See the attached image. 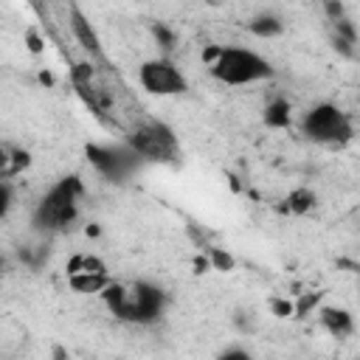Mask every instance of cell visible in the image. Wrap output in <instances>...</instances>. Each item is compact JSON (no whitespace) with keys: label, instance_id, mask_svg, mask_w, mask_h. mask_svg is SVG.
<instances>
[{"label":"cell","instance_id":"1","mask_svg":"<svg viewBox=\"0 0 360 360\" xmlns=\"http://www.w3.org/2000/svg\"><path fill=\"white\" fill-rule=\"evenodd\" d=\"M107 309L127 321V323H152L166 309V292L149 281H129V284H112L101 292Z\"/></svg>","mask_w":360,"mask_h":360},{"label":"cell","instance_id":"2","mask_svg":"<svg viewBox=\"0 0 360 360\" xmlns=\"http://www.w3.org/2000/svg\"><path fill=\"white\" fill-rule=\"evenodd\" d=\"M205 56L211 59V76L231 87L256 84L273 76L270 62L248 48H211Z\"/></svg>","mask_w":360,"mask_h":360},{"label":"cell","instance_id":"3","mask_svg":"<svg viewBox=\"0 0 360 360\" xmlns=\"http://www.w3.org/2000/svg\"><path fill=\"white\" fill-rule=\"evenodd\" d=\"M82 194H84V186H82L79 177H62L37 202L34 228H39V231H62V228H68L79 214Z\"/></svg>","mask_w":360,"mask_h":360},{"label":"cell","instance_id":"4","mask_svg":"<svg viewBox=\"0 0 360 360\" xmlns=\"http://www.w3.org/2000/svg\"><path fill=\"white\" fill-rule=\"evenodd\" d=\"M301 129L315 143H346L354 132L349 115L335 104H315L304 115Z\"/></svg>","mask_w":360,"mask_h":360},{"label":"cell","instance_id":"5","mask_svg":"<svg viewBox=\"0 0 360 360\" xmlns=\"http://www.w3.org/2000/svg\"><path fill=\"white\" fill-rule=\"evenodd\" d=\"M138 82L146 93L152 96H180L186 93L188 82L186 76L180 73V68L166 59V56H158V59H146L141 68H138Z\"/></svg>","mask_w":360,"mask_h":360},{"label":"cell","instance_id":"6","mask_svg":"<svg viewBox=\"0 0 360 360\" xmlns=\"http://www.w3.org/2000/svg\"><path fill=\"white\" fill-rule=\"evenodd\" d=\"M129 149L149 160H172L177 152V138L166 124L146 121L129 135Z\"/></svg>","mask_w":360,"mask_h":360},{"label":"cell","instance_id":"7","mask_svg":"<svg viewBox=\"0 0 360 360\" xmlns=\"http://www.w3.org/2000/svg\"><path fill=\"white\" fill-rule=\"evenodd\" d=\"M87 155H90L93 166H96L101 174L112 177V180H121V177L132 169V158H135V155H121V152H115V149H101V146H90Z\"/></svg>","mask_w":360,"mask_h":360},{"label":"cell","instance_id":"8","mask_svg":"<svg viewBox=\"0 0 360 360\" xmlns=\"http://www.w3.org/2000/svg\"><path fill=\"white\" fill-rule=\"evenodd\" d=\"M321 323L335 338H346V335L354 332V321H352V315L346 309H323L321 312Z\"/></svg>","mask_w":360,"mask_h":360},{"label":"cell","instance_id":"9","mask_svg":"<svg viewBox=\"0 0 360 360\" xmlns=\"http://www.w3.org/2000/svg\"><path fill=\"white\" fill-rule=\"evenodd\" d=\"M25 163H28V155H25V152H11V149H6V146L0 143V180L17 174L20 166H25Z\"/></svg>","mask_w":360,"mask_h":360},{"label":"cell","instance_id":"10","mask_svg":"<svg viewBox=\"0 0 360 360\" xmlns=\"http://www.w3.org/2000/svg\"><path fill=\"white\" fill-rule=\"evenodd\" d=\"M73 31H76V37L82 39V45L87 48V51H93V53H98V39H96V34H93V28H90V22L79 14V11H73Z\"/></svg>","mask_w":360,"mask_h":360},{"label":"cell","instance_id":"11","mask_svg":"<svg viewBox=\"0 0 360 360\" xmlns=\"http://www.w3.org/2000/svg\"><path fill=\"white\" fill-rule=\"evenodd\" d=\"M264 121L270 127H287L290 124V104L284 98H276L270 101V107L264 110Z\"/></svg>","mask_w":360,"mask_h":360},{"label":"cell","instance_id":"12","mask_svg":"<svg viewBox=\"0 0 360 360\" xmlns=\"http://www.w3.org/2000/svg\"><path fill=\"white\" fill-rule=\"evenodd\" d=\"M248 28H250L253 34H259V37H273V34L281 31V22H278V17L262 14V17H256L253 22H248Z\"/></svg>","mask_w":360,"mask_h":360},{"label":"cell","instance_id":"13","mask_svg":"<svg viewBox=\"0 0 360 360\" xmlns=\"http://www.w3.org/2000/svg\"><path fill=\"white\" fill-rule=\"evenodd\" d=\"M11 202H14V191H11V186L6 180H0V219L8 214Z\"/></svg>","mask_w":360,"mask_h":360},{"label":"cell","instance_id":"14","mask_svg":"<svg viewBox=\"0 0 360 360\" xmlns=\"http://www.w3.org/2000/svg\"><path fill=\"white\" fill-rule=\"evenodd\" d=\"M155 39L160 42V48H163L166 53L174 48V34H172L166 25H155Z\"/></svg>","mask_w":360,"mask_h":360},{"label":"cell","instance_id":"15","mask_svg":"<svg viewBox=\"0 0 360 360\" xmlns=\"http://www.w3.org/2000/svg\"><path fill=\"white\" fill-rule=\"evenodd\" d=\"M312 202H315V200H312L309 191H295V194L290 197V208H292V211H307Z\"/></svg>","mask_w":360,"mask_h":360},{"label":"cell","instance_id":"16","mask_svg":"<svg viewBox=\"0 0 360 360\" xmlns=\"http://www.w3.org/2000/svg\"><path fill=\"white\" fill-rule=\"evenodd\" d=\"M219 360H253L248 352H242V349H228L225 354H219Z\"/></svg>","mask_w":360,"mask_h":360},{"label":"cell","instance_id":"17","mask_svg":"<svg viewBox=\"0 0 360 360\" xmlns=\"http://www.w3.org/2000/svg\"><path fill=\"white\" fill-rule=\"evenodd\" d=\"M56 360H65V352L62 349H56Z\"/></svg>","mask_w":360,"mask_h":360},{"label":"cell","instance_id":"18","mask_svg":"<svg viewBox=\"0 0 360 360\" xmlns=\"http://www.w3.org/2000/svg\"><path fill=\"white\" fill-rule=\"evenodd\" d=\"M0 270H3V259H0Z\"/></svg>","mask_w":360,"mask_h":360}]
</instances>
